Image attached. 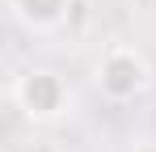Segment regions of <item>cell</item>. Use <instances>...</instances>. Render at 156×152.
Returning a JSON list of instances; mask_svg holds the SVG:
<instances>
[{
	"label": "cell",
	"instance_id": "6da1fadb",
	"mask_svg": "<svg viewBox=\"0 0 156 152\" xmlns=\"http://www.w3.org/2000/svg\"><path fill=\"white\" fill-rule=\"evenodd\" d=\"M13 101H17V110L26 114L30 123L47 127V123H59L72 110V89L51 68H26L13 80Z\"/></svg>",
	"mask_w": 156,
	"mask_h": 152
},
{
	"label": "cell",
	"instance_id": "7a4b0ae2",
	"mask_svg": "<svg viewBox=\"0 0 156 152\" xmlns=\"http://www.w3.org/2000/svg\"><path fill=\"white\" fill-rule=\"evenodd\" d=\"M93 80H97L101 97H110V101H131V97H139V93L148 89L152 68H148L144 51L127 47V42H114V47L101 51V59H97V68H93Z\"/></svg>",
	"mask_w": 156,
	"mask_h": 152
},
{
	"label": "cell",
	"instance_id": "3957f363",
	"mask_svg": "<svg viewBox=\"0 0 156 152\" xmlns=\"http://www.w3.org/2000/svg\"><path fill=\"white\" fill-rule=\"evenodd\" d=\"M13 17L34 30V34H47V30H59L72 13V0H9Z\"/></svg>",
	"mask_w": 156,
	"mask_h": 152
},
{
	"label": "cell",
	"instance_id": "277c9868",
	"mask_svg": "<svg viewBox=\"0 0 156 152\" xmlns=\"http://www.w3.org/2000/svg\"><path fill=\"white\" fill-rule=\"evenodd\" d=\"M131 152H156V139L152 144H139V148H131Z\"/></svg>",
	"mask_w": 156,
	"mask_h": 152
}]
</instances>
